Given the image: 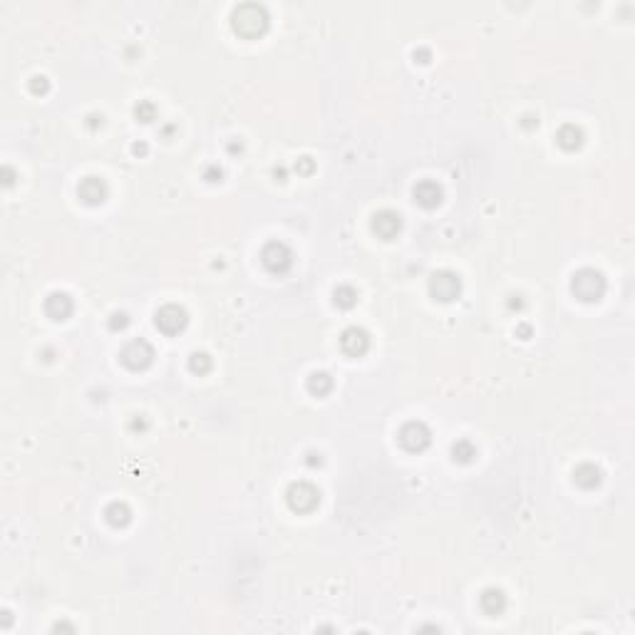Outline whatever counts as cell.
I'll list each match as a JSON object with an SVG mask.
<instances>
[{
	"label": "cell",
	"instance_id": "cell-1",
	"mask_svg": "<svg viewBox=\"0 0 635 635\" xmlns=\"http://www.w3.org/2000/svg\"><path fill=\"white\" fill-rule=\"evenodd\" d=\"M573 293L578 295L581 300H598L605 290V281L598 271L594 268H583L573 276Z\"/></svg>",
	"mask_w": 635,
	"mask_h": 635
},
{
	"label": "cell",
	"instance_id": "cell-2",
	"mask_svg": "<svg viewBox=\"0 0 635 635\" xmlns=\"http://www.w3.org/2000/svg\"><path fill=\"white\" fill-rule=\"evenodd\" d=\"M268 25L266 13H263L261 6H241L236 13H233V27L236 32L246 37H253L258 32H263V27Z\"/></svg>",
	"mask_w": 635,
	"mask_h": 635
},
{
	"label": "cell",
	"instance_id": "cell-3",
	"mask_svg": "<svg viewBox=\"0 0 635 635\" xmlns=\"http://www.w3.org/2000/svg\"><path fill=\"white\" fill-rule=\"evenodd\" d=\"M290 263H293V253L288 251V246L286 243H268L266 248H263V266L268 268V271H274V274H283V271H288Z\"/></svg>",
	"mask_w": 635,
	"mask_h": 635
},
{
	"label": "cell",
	"instance_id": "cell-4",
	"mask_svg": "<svg viewBox=\"0 0 635 635\" xmlns=\"http://www.w3.org/2000/svg\"><path fill=\"white\" fill-rule=\"evenodd\" d=\"M459 276L449 274V271H442V274H435L430 281V290L437 300H454L459 295Z\"/></svg>",
	"mask_w": 635,
	"mask_h": 635
},
{
	"label": "cell",
	"instance_id": "cell-5",
	"mask_svg": "<svg viewBox=\"0 0 635 635\" xmlns=\"http://www.w3.org/2000/svg\"><path fill=\"white\" fill-rule=\"evenodd\" d=\"M288 501L293 509L298 511H310L318 501H321V494H318V489L313 487V484L308 482H298L290 487L288 492Z\"/></svg>",
	"mask_w": 635,
	"mask_h": 635
},
{
	"label": "cell",
	"instance_id": "cell-6",
	"mask_svg": "<svg viewBox=\"0 0 635 635\" xmlns=\"http://www.w3.org/2000/svg\"><path fill=\"white\" fill-rule=\"evenodd\" d=\"M186 326V313L179 305H164L157 313V328L167 335H174Z\"/></svg>",
	"mask_w": 635,
	"mask_h": 635
},
{
	"label": "cell",
	"instance_id": "cell-7",
	"mask_svg": "<svg viewBox=\"0 0 635 635\" xmlns=\"http://www.w3.org/2000/svg\"><path fill=\"white\" fill-rule=\"evenodd\" d=\"M122 362L129 365L132 370L144 368L152 362V345L147 340H132L129 345L122 350Z\"/></svg>",
	"mask_w": 635,
	"mask_h": 635
},
{
	"label": "cell",
	"instance_id": "cell-8",
	"mask_svg": "<svg viewBox=\"0 0 635 635\" xmlns=\"http://www.w3.org/2000/svg\"><path fill=\"white\" fill-rule=\"evenodd\" d=\"M399 442L410 451H420L430 444V430L422 422H410V425H404L402 432H399Z\"/></svg>",
	"mask_w": 635,
	"mask_h": 635
},
{
	"label": "cell",
	"instance_id": "cell-9",
	"mask_svg": "<svg viewBox=\"0 0 635 635\" xmlns=\"http://www.w3.org/2000/svg\"><path fill=\"white\" fill-rule=\"evenodd\" d=\"M373 229L380 238L390 241V238H395L399 233L402 221H399V214H395V211H380V214H375V219H373Z\"/></svg>",
	"mask_w": 635,
	"mask_h": 635
},
{
	"label": "cell",
	"instance_id": "cell-10",
	"mask_svg": "<svg viewBox=\"0 0 635 635\" xmlns=\"http://www.w3.org/2000/svg\"><path fill=\"white\" fill-rule=\"evenodd\" d=\"M340 345H342V350H345L347 355L357 357L370 347V335L362 331V328H347V331L342 333V338H340Z\"/></svg>",
	"mask_w": 635,
	"mask_h": 635
},
{
	"label": "cell",
	"instance_id": "cell-11",
	"mask_svg": "<svg viewBox=\"0 0 635 635\" xmlns=\"http://www.w3.org/2000/svg\"><path fill=\"white\" fill-rule=\"evenodd\" d=\"M77 194H79V199L84 201V204H102V201H105V196H107V186H105V181H102V179H97V177H87L82 181V184H79V189H77Z\"/></svg>",
	"mask_w": 635,
	"mask_h": 635
},
{
	"label": "cell",
	"instance_id": "cell-12",
	"mask_svg": "<svg viewBox=\"0 0 635 635\" xmlns=\"http://www.w3.org/2000/svg\"><path fill=\"white\" fill-rule=\"evenodd\" d=\"M415 201L420 206H425V209H432V206H437L442 201V189L437 181H420V184L415 186Z\"/></svg>",
	"mask_w": 635,
	"mask_h": 635
},
{
	"label": "cell",
	"instance_id": "cell-13",
	"mask_svg": "<svg viewBox=\"0 0 635 635\" xmlns=\"http://www.w3.org/2000/svg\"><path fill=\"white\" fill-rule=\"evenodd\" d=\"M45 313H48L50 318H55V321L68 318V315L72 313V300H70V295H65V293L48 295V300H45Z\"/></svg>",
	"mask_w": 635,
	"mask_h": 635
},
{
	"label": "cell",
	"instance_id": "cell-14",
	"mask_svg": "<svg viewBox=\"0 0 635 635\" xmlns=\"http://www.w3.org/2000/svg\"><path fill=\"white\" fill-rule=\"evenodd\" d=\"M504 605H506V598H504V594H501V591H496V588H489V591H484L482 608L487 610V613H492V615L501 613V610H504Z\"/></svg>",
	"mask_w": 635,
	"mask_h": 635
},
{
	"label": "cell",
	"instance_id": "cell-15",
	"mask_svg": "<svg viewBox=\"0 0 635 635\" xmlns=\"http://www.w3.org/2000/svg\"><path fill=\"white\" fill-rule=\"evenodd\" d=\"M573 477H576V484H581L583 489H591L601 482V472L594 467V464H583V467H578Z\"/></svg>",
	"mask_w": 635,
	"mask_h": 635
},
{
	"label": "cell",
	"instance_id": "cell-16",
	"mask_svg": "<svg viewBox=\"0 0 635 635\" xmlns=\"http://www.w3.org/2000/svg\"><path fill=\"white\" fill-rule=\"evenodd\" d=\"M331 387H333V380H331V375L328 373H313L308 378V390L313 395H318V397L326 395V392H331Z\"/></svg>",
	"mask_w": 635,
	"mask_h": 635
},
{
	"label": "cell",
	"instance_id": "cell-17",
	"mask_svg": "<svg viewBox=\"0 0 635 635\" xmlns=\"http://www.w3.org/2000/svg\"><path fill=\"white\" fill-rule=\"evenodd\" d=\"M581 129H576V127H563L561 132H558V144H561V147H566V149H573V147H578V144H581Z\"/></svg>",
	"mask_w": 635,
	"mask_h": 635
},
{
	"label": "cell",
	"instance_id": "cell-18",
	"mask_svg": "<svg viewBox=\"0 0 635 635\" xmlns=\"http://www.w3.org/2000/svg\"><path fill=\"white\" fill-rule=\"evenodd\" d=\"M107 519H110L115 526H124L127 521H129V509H127L124 504H112L110 509H107Z\"/></svg>",
	"mask_w": 635,
	"mask_h": 635
},
{
	"label": "cell",
	"instance_id": "cell-19",
	"mask_svg": "<svg viewBox=\"0 0 635 635\" xmlns=\"http://www.w3.org/2000/svg\"><path fill=\"white\" fill-rule=\"evenodd\" d=\"M451 454H454V459H459V462H469V459L477 454V449L472 447V442L462 440V442H457V444L451 447Z\"/></svg>",
	"mask_w": 635,
	"mask_h": 635
},
{
	"label": "cell",
	"instance_id": "cell-20",
	"mask_svg": "<svg viewBox=\"0 0 635 635\" xmlns=\"http://www.w3.org/2000/svg\"><path fill=\"white\" fill-rule=\"evenodd\" d=\"M357 300V293L350 288V286H340V288L335 290V303L340 305V308H352Z\"/></svg>",
	"mask_w": 635,
	"mask_h": 635
},
{
	"label": "cell",
	"instance_id": "cell-21",
	"mask_svg": "<svg viewBox=\"0 0 635 635\" xmlns=\"http://www.w3.org/2000/svg\"><path fill=\"white\" fill-rule=\"evenodd\" d=\"M191 370H194V373H206V370L211 368V357L209 355H204V352H196V355H191Z\"/></svg>",
	"mask_w": 635,
	"mask_h": 635
},
{
	"label": "cell",
	"instance_id": "cell-22",
	"mask_svg": "<svg viewBox=\"0 0 635 635\" xmlns=\"http://www.w3.org/2000/svg\"><path fill=\"white\" fill-rule=\"evenodd\" d=\"M137 117H139V120H142V122H149V120H152V117H154V107L149 105V102L139 105V107H137Z\"/></svg>",
	"mask_w": 635,
	"mask_h": 635
},
{
	"label": "cell",
	"instance_id": "cell-23",
	"mask_svg": "<svg viewBox=\"0 0 635 635\" xmlns=\"http://www.w3.org/2000/svg\"><path fill=\"white\" fill-rule=\"evenodd\" d=\"M32 89H48V82H45V77H35V82H32Z\"/></svg>",
	"mask_w": 635,
	"mask_h": 635
}]
</instances>
